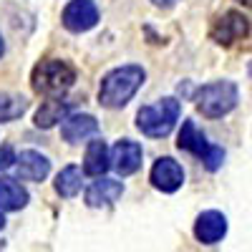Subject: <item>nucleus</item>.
<instances>
[{"label":"nucleus","instance_id":"f257e3e1","mask_svg":"<svg viewBox=\"0 0 252 252\" xmlns=\"http://www.w3.org/2000/svg\"><path fill=\"white\" fill-rule=\"evenodd\" d=\"M144 78H146L144 68L134 66V63L109 71L106 76H103L101 86H98V103L106 106V109L126 106V103L136 96V91L144 86Z\"/></svg>","mask_w":252,"mask_h":252},{"label":"nucleus","instance_id":"f03ea898","mask_svg":"<svg viewBox=\"0 0 252 252\" xmlns=\"http://www.w3.org/2000/svg\"><path fill=\"white\" fill-rule=\"evenodd\" d=\"M73 83H76V68L71 66V63L61 61V58L40 61L31 73L33 91L40 94V96H48V98L63 96Z\"/></svg>","mask_w":252,"mask_h":252},{"label":"nucleus","instance_id":"7ed1b4c3","mask_svg":"<svg viewBox=\"0 0 252 252\" xmlns=\"http://www.w3.org/2000/svg\"><path fill=\"white\" fill-rule=\"evenodd\" d=\"M182 106L179 101L172 96H164L157 103H149V106H141L136 114V126L144 136H152V139H164L169 136L172 129L179 121Z\"/></svg>","mask_w":252,"mask_h":252},{"label":"nucleus","instance_id":"20e7f679","mask_svg":"<svg viewBox=\"0 0 252 252\" xmlns=\"http://www.w3.org/2000/svg\"><path fill=\"white\" fill-rule=\"evenodd\" d=\"M240 101V89L232 81H215L197 91V109L207 119H222L235 111Z\"/></svg>","mask_w":252,"mask_h":252},{"label":"nucleus","instance_id":"39448f33","mask_svg":"<svg viewBox=\"0 0 252 252\" xmlns=\"http://www.w3.org/2000/svg\"><path fill=\"white\" fill-rule=\"evenodd\" d=\"M250 33V20L240 10H227L215 18L212 28H209V38L220 46H232L237 40H245Z\"/></svg>","mask_w":252,"mask_h":252},{"label":"nucleus","instance_id":"423d86ee","mask_svg":"<svg viewBox=\"0 0 252 252\" xmlns=\"http://www.w3.org/2000/svg\"><path fill=\"white\" fill-rule=\"evenodd\" d=\"M63 26L71 33H86L98 23V8L94 0H71V3L63 8Z\"/></svg>","mask_w":252,"mask_h":252},{"label":"nucleus","instance_id":"0eeeda50","mask_svg":"<svg viewBox=\"0 0 252 252\" xmlns=\"http://www.w3.org/2000/svg\"><path fill=\"white\" fill-rule=\"evenodd\" d=\"M152 184L159 189V192L172 194L184 184V169L182 164L172 157H161L157 159V164L152 166Z\"/></svg>","mask_w":252,"mask_h":252},{"label":"nucleus","instance_id":"6e6552de","mask_svg":"<svg viewBox=\"0 0 252 252\" xmlns=\"http://www.w3.org/2000/svg\"><path fill=\"white\" fill-rule=\"evenodd\" d=\"M109 166H114L121 177L134 174L141 166V146L131 139L116 141V146L111 149V157H109Z\"/></svg>","mask_w":252,"mask_h":252},{"label":"nucleus","instance_id":"1a4fd4ad","mask_svg":"<svg viewBox=\"0 0 252 252\" xmlns=\"http://www.w3.org/2000/svg\"><path fill=\"white\" fill-rule=\"evenodd\" d=\"M227 235V217L217 209H207L194 222V237L202 245H217Z\"/></svg>","mask_w":252,"mask_h":252},{"label":"nucleus","instance_id":"9d476101","mask_svg":"<svg viewBox=\"0 0 252 252\" xmlns=\"http://www.w3.org/2000/svg\"><path fill=\"white\" fill-rule=\"evenodd\" d=\"M13 164L18 166V177L26 182H43L51 172V161L40 152H33V149L20 152Z\"/></svg>","mask_w":252,"mask_h":252},{"label":"nucleus","instance_id":"9b49d317","mask_svg":"<svg viewBox=\"0 0 252 252\" xmlns=\"http://www.w3.org/2000/svg\"><path fill=\"white\" fill-rule=\"evenodd\" d=\"M98 131V121L91 114H73V116H63L61 124V136L66 139L68 144H78L83 139H89Z\"/></svg>","mask_w":252,"mask_h":252},{"label":"nucleus","instance_id":"f8f14e48","mask_svg":"<svg viewBox=\"0 0 252 252\" xmlns=\"http://www.w3.org/2000/svg\"><path fill=\"white\" fill-rule=\"evenodd\" d=\"M124 194V187L116 179H98L86 189V204L89 207H109Z\"/></svg>","mask_w":252,"mask_h":252},{"label":"nucleus","instance_id":"ddd939ff","mask_svg":"<svg viewBox=\"0 0 252 252\" xmlns=\"http://www.w3.org/2000/svg\"><path fill=\"white\" fill-rule=\"evenodd\" d=\"M177 146H179V149H184V152H189V154L199 157V159H204V157L209 154V149H212V146L207 144L204 134L197 129V124H194V121H189V119L182 124V131H179V141H177Z\"/></svg>","mask_w":252,"mask_h":252},{"label":"nucleus","instance_id":"4468645a","mask_svg":"<svg viewBox=\"0 0 252 252\" xmlns=\"http://www.w3.org/2000/svg\"><path fill=\"white\" fill-rule=\"evenodd\" d=\"M28 204V192L15 179H0V212H18Z\"/></svg>","mask_w":252,"mask_h":252},{"label":"nucleus","instance_id":"2eb2a0df","mask_svg":"<svg viewBox=\"0 0 252 252\" xmlns=\"http://www.w3.org/2000/svg\"><path fill=\"white\" fill-rule=\"evenodd\" d=\"M109 169V146L101 139H94L86 149V157H83V172L91 177H101Z\"/></svg>","mask_w":252,"mask_h":252},{"label":"nucleus","instance_id":"dca6fc26","mask_svg":"<svg viewBox=\"0 0 252 252\" xmlns=\"http://www.w3.org/2000/svg\"><path fill=\"white\" fill-rule=\"evenodd\" d=\"M68 114V103L66 101H46L40 103V109L35 111V126L38 129H51V126H56L58 121H63V116Z\"/></svg>","mask_w":252,"mask_h":252},{"label":"nucleus","instance_id":"f3484780","mask_svg":"<svg viewBox=\"0 0 252 252\" xmlns=\"http://www.w3.org/2000/svg\"><path fill=\"white\" fill-rule=\"evenodd\" d=\"M28 111V98L20 94H0V124L15 121Z\"/></svg>","mask_w":252,"mask_h":252},{"label":"nucleus","instance_id":"a211bd4d","mask_svg":"<svg viewBox=\"0 0 252 252\" xmlns=\"http://www.w3.org/2000/svg\"><path fill=\"white\" fill-rule=\"evenodd\" d=\"M56 192L61 194V197H76L78 192H81V169L78 166H63V169L58 172V177H56Z\"/></svg>","mask_w":252,"mask_h":252},{"label":"nucleus","instance_id":"6ab92c4d","mask_svg":"<svg viewBox=\"0 0 252 252\" xmlns=\"http://www.w3.org/2000/svg\"><path fill=\"white\" fill-rule=\"evenodd\" d=\"M222 159H224V152L220 149V146H212V149H209V154H207L202 161H204V166H207L209 172H215V169H220V166H222Z\"/></svg>","mask_w":252,"mask_h":252},{"label":"nucleus","instance_id":"aec40b11","mask_svg":"<svg viewBox=\"0 0 252 252\" xmlns=\"http://www.w3.org/2000/svg\"><path fill=\"white\" fill-rule=\"evenodd\" d=\"M13 161H15V152L10 149L8 144H3L0 146V172H5L8 166H13Z\"/></svg>","mask_w":252,"mask_h":252},{"label":"nucleus","instance_id":"412c9836","mask_svg":"<svg viewBox=\"0 0 252 252\" xmlns=\"http://www.w3.org/2000/svg\"><path fill=\"white\" fill-rule=\"evenodd\" d=\"M152 3H154V5H159V8H172V5L177 3V0H152Z\"/></svg>","mask_w":252,"mask_h":252},{"label":"nucleus","instance_id":"4be33fe9","mask_svg":"<svg viewBox=\"0 0 252 252\" xmlns=\"http://www.w3.org/2000/svg\"><path fill=\"white\" fill-rule=\"evenodd\" d=\"M3 51H5V43H3V35H0V56H3Z\"/></svg>","mask_w":252,"mask_h":252},{"label":"nucleus","instance_id":"5701e85b","mask_svg":"<svg viewBox=\"0 0 252 252\" xmlns=\"http://www.w3.org/2000/svg\"><path fill=\"white\" fill-rule=\"evenodd\" d=\"M3 224H5V220H3V215H0V229H3Z\"/></svg>","mask_w":252,"mask_h":252}]
</instances>
